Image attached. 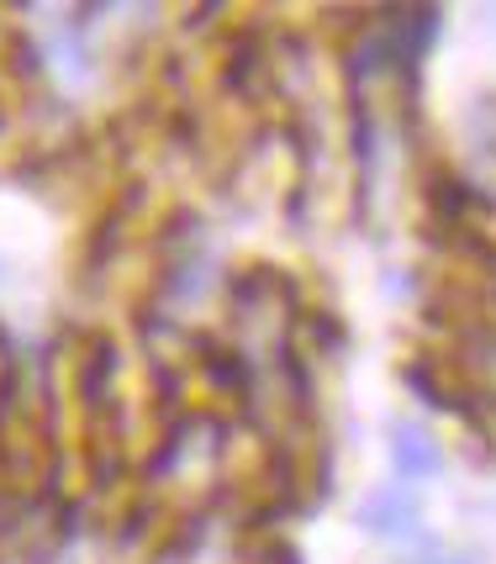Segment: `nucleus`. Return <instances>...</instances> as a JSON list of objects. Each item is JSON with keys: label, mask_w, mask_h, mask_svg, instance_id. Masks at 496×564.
Segmentation results:
<instances>
[{"label": "nucleus", "mask_w": 496, "mask_h": 564, "mask_svg": "<svg viewBox=\"0 0 496 564\" xmlns=\"http://www.w3.org/2000/svg\"><path fill=\"white\" fill-rule=\"evenodd\" d=\"M391 465L407 486H418V480H433L449 465V454L422 422H391Z\"/></svg>", "instance_id": "obj_1"}, {"label": "nucleus", "mask_w": 496, "mask_h": 564, "mask_svg": "<svg viewBox=\"0 0 496 564\" xmlns=\"http://www.w3.org/2000/svg\"><path fill=\"white\" fill-rule=\"evenodd\" d=\"M291 344L312 359V365H327L348 348V322L333 312V306H306L296 322H291Z\"/></svg>", "instance_id": "obj_2"}, {"label": "nucleus", "mask_w": 496, "mask_h": 564, "mask_svg": "<svg viewBox=\"0 0 496 564\" xmlns=\"http://www.w3.org/2000/svg\"><path fill=\"white\" fill-rule=\"evenodd\" d=\"M359 522L380 533V539H407V533H418V517H412V501H407V486H391V491L370 496L365 507H359Z\"/></svg>", "instance_id": "obj_3"}, {"label": "nucleus", "mask_w": 496, "mask_h": 564, "mask_svg": "<svg viewBox=\"0 0 496 564\" xmlns=\"http://www.w3.org/2000/svg\"><path fill=\"white\" fill-rule=\"evenodd\" d=\"M0 69L11 74L17 85H37V79H43V48L26 37L22 26H11V37H6V48H0Z\"/></svg>", "instance_id": "obj_4"}, {"label": "nucleus", "mask_w": 496, "mask_h": 564, "mask_svg": "<svg viewBox=\"0 0 496 564\" xmlns=\"http://www.w3.org/2000/svg\"><path fill=\"white\" fill-rule=\"evenodd\" d=\"M422 564H475L471 554H439V560H422Z\"/></svg>", "instance_id": "obj_5"}, {"label": "nucleus", "mask_w": 496, "mask_h": 564, "mask_svg": "<svg viewBox=\"0 0 496 564\" xmlns=\"http://www.w3.org/2000/svg\"><path fill=\"white\" fill-rule=\"evenodd\" d=\"M6 122H11V117H6V96H0V132H6Z\"/></svg>", "instance_id": "obj_6"}]
</instances>
